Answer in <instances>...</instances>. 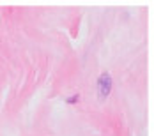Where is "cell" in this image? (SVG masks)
Wrapping results in <instances>:
<instances>
[{
    "label": "cell",
    "mask_w": 154,
    "mask_h": 136,
    "mask_svg": "<svg viewBox=\"0 0 154 136\" xmlns=\"http://www.w3.org/2000/svg\"><path fill=\"white\" fill-rule=\"evenodd\" d=\"M112 85H113V81H112V76L108 74V73H103V74L99 76V80H97V90H99V97L101 99H106L108 95H110Z\"/></svg>",
    "instance_id": "obj_1"
}]
</instances>
